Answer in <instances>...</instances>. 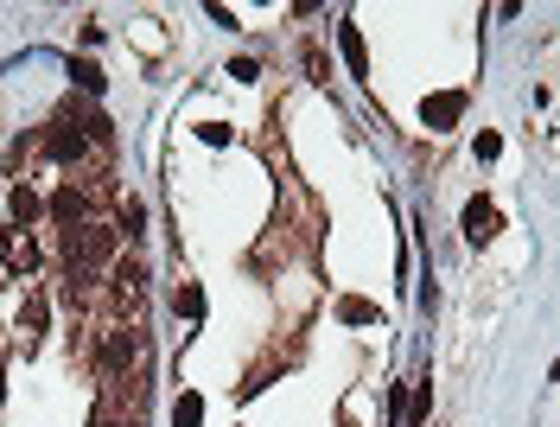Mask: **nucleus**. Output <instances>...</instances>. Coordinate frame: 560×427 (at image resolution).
<instances>
[{
	"label": "nucleus",
	"instance_id": "nucleus-1",
	"mask_svg": "<svg viewBox=\"0 0 560 427\" xmlns=\"http://www.w3.org/2000/svg\"><path fill=\"white\" fill-rule=\"evenodd\" d=\"M102 262H115V230H109V224H83V230L64 236V268H70V281H83V268H102Z\"/></svg>",
	"mask_w": 560,
	"mask_h": 427
},
{
	"label": "nucleus",
	"instance_id": "nucleus-2",
	"mask_svg": "<svg viewBox=\"0 0 560 427\" xmlns=\"http://www.w3.org/2000/svg\"><path fill=\"white\" fill-rule=\"evenodd\" d=\"M140 351H147V338L134 326L102 332V377H128V364H140Z\"/></svg>",
	"mask_w": 560,
	"mask_h": 427
},
{
	"label": "nucleus",
	"instance_id": "nucleus-3",
	"mask_svg": "<svg viewBox=\"0 0 560 427\" xmlns=\"http://www.w3.org/2000/svg\"><path fill=\"white\" fill-rule=\"evenodd\" d=\"M45 211H51V224H64V236H70V230H83V224H90V198H83V192H77V185H58V192H51V198H45Z\"/></svg>",
	"mask_w": 560,
	"mask_h": 427
},
{
	"label": "nucleus",
	"instance_id": "nucleus-4",
	"mask_svg": "<svg viewBox=\"0 0 560 427\" xmlns=\"http://www.w3.org/2000/svg\"><path fill=\"white\" fill-rule=\"evenodd\" d=\"M45 153H51L58 166H77L83 153H90V134H83V128H70V122H58V128L45 134Z\"/></svg>",
	"mask_w": 560,
	"mask_h": 427
},
{
	"label": "nucleus",
	"instance_id": "nucleus-5",
	"mask_svg": "<svg viewBox=\"0 0 560 427\" xmlns=\"http://www.w3.org/2000/svg\"><path fill=\"white\" fill-rule=\"evenodd\" d=\"M0 262H7V275H32V268H39L32 236L26 230H0Z\"/></svg>",
	"mask_w": 560,
	"mask_h": 427
},
{
	"label": "nucleus",
	"instance_id": "nucleus-6",
	"mask_svg": "<svg viewBox=\"0 0 560 427\" xmlns=\"http://www.w3.org/2000/svg\"><path fill=\"white\" fill-rule=\"evenodd\" d=\"M497 224H503V217H497V204H490V198H465V236H471V243H490Z\"/></svg>",
	"mask_w": 560,
	"mask_h": 427
},
{
	"label": "nucleus",
	"instance_id": "nucleus-7",
	"mask_svg": "<svg viewBox=\"0 0 560 427\" xmlns=\"http://www.w3.org/2000/svg\"><path fill=\"white\" fill-rule=\"evenodd\" d=\"M465 115V90H440V96H427V128L433 134H446L452 122Z\"/></svg>",
	"mask_w": 560,
	"mask_h": 427
},
{
	"label": "nucleus",
	"instance_id": "nucleus-8",
	"mask_svg": "<svg viewBox=\"0 0 560 427\" xmlns=\"http://www.w3.org/2000/svg\"><path fill=\"white\" fill-rule=\"evenodd\" d=\"M7 217H13V230H32L45 217V198L32 192V185H13V198H7Z\"/></svg>",
	"mask_w": 560,
	"mask_h": 427
},
{
	"label": "nucleus",
	"instance_id": "nucleus-9",
	"mask_svg": "<svg viewBox=\"0 0 560 427\" xmlns=\"http://www.w3.org/2000/svg\"><path fill=\"white\" fill-rule=\"evenodd\" d=\"M338 51H344V64H350V77H370V51H363V32L338 20Z\"/></svg>",
	"mask_w": 560,
	"mask_h": 427
},
{
	"label": "nucleus",
	"instance_id": "nucleus-10",
	"mask_svg": "<svg viewBox=\"0 0 560 427\" xmlns=\"http://www.w3.org/2000/svg\"><path fill=\"white\" fill-rule=\"evenodd\" d=\"M338 319H344V326H376V319H382V306H376V300L344 294V300H338Z\"/></svg>",
	"mask_w": 560,
	"mask_h": 427
},
{
	"label": "nucleus",
	"instance_id": "nucleus-11",
	"mask_svg": "<svg viewBox=\"0 0 560 427\" xmlns=\"http://www.w3.org/2000/svg\"><path fill=\"white\" fill-rule=\"evenodd\" d=\"M70 77H77V90H83V96H102V90H109V77H102L90 58H70Z\"/></svg>",
	"mask_w": 560,
	"mask_h": 427
},
{
	"label": "nucleus",
	"instance_id": "nucleus-12",
	"mask_svg": "<svg viewBox=\"0 0 560 427\" xmlns=\"http://www.w3.org/2000/svg\"><path fill=\"white\" fill-rule=\"evenodd\" d=\"M427 415H433V383H420V389H414V402L401 408V421H408V427H420Z\"/></svg>",
	"mask_w": 560,
	"mask_h": 427
},
{
	"label": "nucleus",
	"instance_id": "nucleus-13",
	"mask_svg": "<svg viewBox=\"0 0 560 427\" xmlns=\"http://www.w3.org/2000/svg\"><path fill=\"white\" fill-rule=\"evenodd\" d=\"M172 421H179V427H198V421H204V396H179V408H172Z\"/></svg>",
	"mask_w": 560,
	"mask_h": 427
},
{
	"label": "nucleus",
	"instance_id": "nucleus-14",
	"mask_svg": "<svg viewBox=\"0 0 560 427\" xmlns=\"http://www.w3.org/2000/svg\"><path fill=\"white\" fill-rule=\"evenodd\" d=\"M121 230H128V236H140V230H147V204H140V198H128V204H121Z\"/></svg>",
	"mask_w": 560,
	"mask_h": 427
},
{
	"label": "nucleus",
	"instance_id": "nucleus-15",
	"mask_svg": "<svg viewBox=\"0 0 560 427\" xmlns=\"http://www.w3.org/2000/svg\"><path fill=\"white\" fill-rule=\"evenodd\" d=\"M20 332H26V338H39V332H45V300H26V313H20Z\"/></svg>",
	"mask_w": 560,
	"mask_h": 427
},
{
	"label": "nucleus",
	"instance_id": "nucleus-16",
	"mask_svg": "<svg viewBox=\"0 0 560 427\" xmlns=\"http://www.w3.org/2000/svg\"><path fill=\"white\" fill-rule=\"evenodd\" d=\"M83 134H90V147H109V141H115L109 115H90V122H83Z\"/></svg>",
	"mask_w": 560,
	"mask_h": 427
},
{
	"label": "nucleus",
	"instance_id": "nucleus-17",
	"mask_svg": "<svg viewBox=\"0 0 560 427\" xmlns=\"http://www.w3.org/2000/svg\"><path fill=\"white\" fill-rule=\"evenodd\" d=\"M172 306H179L185 319H198V313H204V294H198V287H179V294H172Z\"/></svg>",
	"mask_w": 560,
	"mask_h": 427
},
{
	"label": "nucleus",
	"instance_id": "nucleus-18",
	"mask_svg": "<svg viewBox=\"0 0 560 427\" xmlns=\"http://www.w3.org/2000/svg\"><path fill=\"white\" fill-rule=\"evenodd\" d=\"M230 77H236V83H255L261 71H255V58H236V64H230Z\"/></svg>",
	"mask_w": 560,
	"mask_h": 427
},
{
	"label": "nucleus",
	"instance_id": "nucleus-19",
	"mask_svg": "<svg viewBox=\"0 0 560 427\" xmlns=\"http://www.w3.org/2000/svg\"><path fill=\"white\" fill-rule=\"evenodd\" d=\"M109 427H134V421H109Z\"/></svg>",
	"mask_w": 560,
	"mask_h": 427
}]
</instances>
